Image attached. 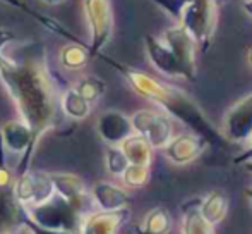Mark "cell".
<instances>
[{"label":"cell","mask_w":252,"mask_h":234,"mask_svg":"<svg viewBox=\"0 0 252 234\" xmlns=\"http://www.w3.org/2000/svg\"><path fill=\"white\" fill-rule=\"evenodd\" d=\"M83 9L86 14L90 28V54L91 57H100L113 35V10L110 0H83Z\"/></svg>","instance_id":"obj_5"},{"label":"cell","mask_w":252,"mask_h":234,"mask_svg":"<svg viewBox=\"0 0 252 234\" xmlns=\"http://www.w3.org/2000/svg\"><path fill=\"white\" fill-rule=\"evenodd\" d=\"M247 59H249V64H251V67H252V48L249 50V54H247Z\"/></svg>","instance_id":"obj_34"},{"label":"cell","mask_w":252,"mask_h":234,"mask_svg":"<svg viewBox=\"0 0 252 234\" xmlns=\"http://www.w3.org/2000/svg\"><path fill=\"white\" fill-rule=\"evenodd\" d=\"M0 79L9 91L21 120L30 126L36 148L41 136L55 126L60 109V93H57L47 62L40 57H26L24 60L7 57L0 66Z\"/></svg>","instance_id":"obj_1"},{"label":"cell","mask_w":252,"mask_h":234,"mask_svg":"<svg viewBox=\"0 0 252 234\" xmlns=\"http://www.w3.org/2000/svg\"><path fill=\"white\" fill-rule=\"evenodd\" d=\"M105 164H106V171L115 177H122L124 172L127 171V167L130 165L127 155L124 154V150L120 147H112L108 145L105 152Z\"/></svg>","instance_id":"obj_24"},{"label":"cell","mask_w":252,"mask_h":234,"mask_svg":"<svg viewBox=\"0 0 252 234\" xmlns=\"http://www.w3.org/2000/svg\"><path fill=\"white\" fill-rule=\"evenodd\" d=\"M40 2L47 3V5H60V3L67 2V0H40Z\"/></svg>","instance_id":"obj_31"},{"label":"cell","mask_w":252,"mask_h":234,"mask_svg":"<svg viewBox=\"0 0 252 234\" xmlns=\"http://www.w3.org/2000/svg\"><path fill=\"white\" fill-rule=\"evenodd\" d=\"M91 196L101 212H119L130 203V195L124 188L108 181H100L91 188Z\"/></svg>","instance_id":"obj_16"},{"label":"cell","mask_w":252,"mask_h":234,"mask_svg":"<svg viewBox=\"0 0 252 234\" xmlns=\"http://www.w3.org/2000/svg\"><path fill=\"white\" fill-rule=\"evenodd\" d=\"M251 160H252V138H251V141H249V145H247L246 150L233 158V162H235V164H239V165H246L247 162H251Z\"/></svg>","instance_id":"obj_29"},{"label":"cell","mask_w":252,"mask_h":234,"mask_svg":"<svg viewBox=\"0 0 252 234\" xmlns=\"http://www.w3.org/2000/svg\"><path fill=\"white\" fill-rule=\"evenodd\" d=\"M230 200L223 190H213L202 198L201 214L211 226H218L228 214Z\"/></svg>","instance_id":"obj_18"},{"label":"cell","mask_w":252,"mask_h":234,"mask_svg":"<svg viewBox=\"0 0 252 234\" xmlns=\"http://www.w3.org/2000/svg\"><path fill=\"white\" fill-rule=\"evenodd\" d=\"M130 210L119 212H91L84 217L79 234H119L120 228L129 221Z\"/></svg>","instance_id":"obj_15"},{"label":"cell","mask_w":252,"mask_h":234,"mask_svg":"<svg viewBox=\"0 0 252 234\" xmlns=\"http://www.w3.org/2000/svg\"><path fill=\"white\" fill-rule=\"evenodd\" d=\"M14 191H16V198L19 200V203L24 208H30L50 200L55 195V186L48 172L28 171L23 176H16Z\"/></svg>","instance_id":"obj_9"},{"label":"cell","mask_w":252,"mask_h":234,"mask_svg":"<svg viewBox=\"0 0 252 234\" xmlns=\"http://www.w3.org/2000/svg\"><path fill=\"white\" fill-rule=\"evenodd\" d=\"M100 57L106 64H110L117 73L122 74L124 79L129 83V86L137 95H141L143 98L158 105L170 117H175L184 126L189 127V131L204 138L211 147H226L228 141L223 136L221 131L213 126V122L206 117L202 109L197 105V102L190 95H187L184 90L173 86V84L165 83V81L158 79V78L151 76V74L144 73V71L134 69L130 66H126V64H120L110 57H105L103 54Z\"/></svg>","instance_id":"obj_2"},{"label":"cell","mask_w":252,"mask_h":234,"mask_svg":"<svg viewBox=\"0 0 252 234\" xmlns=\"http://www.w3.org/2000/svg\"><path fill=\"white\" fill-rule=\"evenodd\" d=\"M150 177H151V167L130 164L129 167H127V171L124 172L122 181H124V186L126 188L139 190V188H144L148 183H150Z\"/></svg>","instance_id":"obj_25"},{"label":"cell","mask_w":252,"mask_h":234,"mask_svg":"<svg viewBox=\"0 0 252 234\" xmlns=\"http://www.w3.org/2000/svg\"><path fill=\"white\" fill-rule=\"evenodd\" d=\"M144 48H146V55L150 59L151 66L158 71L159 74L166 78H184V71L180 67L179 60L172 48L165 43L161 37H155V35H146L144 37ZM186 79V78H184Z\"/></svg>","instance_id":"obj_12"},{"label":"cell","mask_w":252,"mask_h":234,"mask_svg":"<svg viewBox=\"0 0 252 234\" xmlns=\"http://www.w3.org/2000/svg\"><path fill=\"white\" fill-rule=\"evenodd\" d=\"M90 45L83 41H67L59 52V62L67 71H81L90 62Z\"/></svg>","instance_id":"obj_20"},{"label":"cell","mask_w":252,"mask_h":234,"mask_svg":"<svg viewBox=\"0 0 252 234\" xmlns=\"http://www.w3.org/2000/svg\"><path fill=\"white\" fill-rule=\"evenodd\" d=\"M151 2L156 3L158 7H161L166 14H170V16L177 21V23H180L184 9H186L190 0H151Z\"/></svg>","instance_id":"obj_26"},{"label":"cell","mask_w":252,"mask_h":234,"mask_svg":"<svg viewBox=\"0 0 252 234\" xmlns=\"http://www.w3.org/2000/svg\"><path fill=\"white\" fill-rule=\"evenodd\" d=\"M96 131L106 145L120 147L136 131L132 126V119L122 114L120 111H105L96 120Z\"/></svg>","instance_id":"obj_13"},{"label":"cell","mask_w":252,"mask_h":234,"mask_svg":"<svg viewBox=\"0 0 252 234\" xmlns=\"http://www.w3.org/2000/svg\"><path fill=\"white\" fill-rule=\"evenodd\" d=\"M77 91L86 98L90 104H94L103 97V93L106 91V84L105 81L100 79L98 76H84L74 84Z\"/></svg>","instance_id":"obj_23"},{"label":"cell","mask_w":252,"mask_h":234,"mask_svg":"<svg viewBox=\"0 0 252 234\" xmlns=\"http://www.w3.org/2000/svg\"><path fill=\"white\" fill-rule=\"evenodd\" d=\"M120 148H122L124 154L127 155L130 164L151 167L153 152H155V148L151 147V143L144 136L134 133L132 136H129L122 145H120Z\"/></svg>","instance_id":"obj_21"},{"label":"cell","mask_w":252,"mask_h":234,"mask_svg":"<svg viewBox=\"0 0 252 234\" xmlns=\"http://www.w3.org/2000/svg\"><path fill=\"white\" fill-rule=\"evenodd\" d=\"M218 0H190L184 9L180 23L194 37L201 52H208L218 26Z\"/></svg>","instance_id":"obj_4"},{"label":"cell","mask_w":252,"mask_h":234,"mask_svg":"<svg viewBox=\"0 0 252 234\" xmlns=\"http://www.w3.org/2000/svg\"><path fill=\"white\" fill-rule=\"evenodd\" d=\"M7 148H5V141H3V134H2V126H0V167H7Z\"/></svg>","instance_id":"obj_30"},{"label":"cell","mask_w":252,"mask_h":234,"mask_svg":"<svg viewBox=\"0 0 252 234\" xmlns=\"http://www.w3.org/2000/svg\"><path fill=\"white\" fill-rule=\"evenodd\" d=\"M134 131L144 136L155 150H163L173 138L172 119L163 111H137L130 116Z\"/></svg>","instance_id":"obj_7"},{"label":"cell","mask_w":252,"mask_h":234,"mask_svg":"<svg viewBox=\"0 0 252 234\" xmlns=\"http://www.w3.org/2000/svg\"><path fill=\"white\" fill-rule=\"evenodd\" d=\"M221 133L228 143H249L252 138V93L240 98L226 111Z\"/></svg>","instance_id":"obj_10"},{"label":"cell","mask_w":252,"mask_h":234,"mask_svg":"<svg viewBox=\"0 0 252 234\" xmlns=\"http://www.w3.org/2000/svg\"><path fill=\"white\" fill-rule=\"evenodd\" d=\"M173 226L172 214L166 207H155L136 226V234H170Z\"/></svg>","instance_id":"obj_19"},{"label":"cell","mask_w":252,"mask_h":234,"mask_svg":"<svg viewBox=\"0 0 252 234\" xmlns=\"http://www.w3.org/2000/svg\"><path fill=\"white\" fill-rule=\"evenodd\" d=\"M23 228L26 229L30 234H74V233H63V231H52V229L41 228L40 224L33 221V219L28 215V212L24 214V221H23Z\"/></svg>","instance_id":"obj_27"},{"label":"cell","mask_w":252,"mask_h":234,"mask_svg":"<svg viewBox=\"0 0 252 234\" xmlns=\"http://www.w3.org/2000/svg\"><path fill=\"white\" fill-rule=\"evenodd\" d=\"M16 40V35L10 30H5V28H0V66L5 62V55H3V48L10 43V41Z\"/></svg>","instance_id":"obj_28"},{"label":"cell","mask_w":252,"mask_h":234,"mask_svg":"<svg viewBox=\"0 0 252 234\" xmlns=\"http://www.w3.org/2000/svg\"><path fill=\"white\" fill-rule=\"evenodd\" d=\"M161 38L165 40V43L172 48L173 54H175V57L184 71V78H186L187 81L196 79V76H197L196 48H199V47H197L194 37L189 33V30L184 28L182 24H177V26L168 28V30L163 31Z\"/></svg>","instance_id":"obj_8"},{"label":"cell","mask_w":252,"mask_h":234,"mask_svg":"<svg viewBox=\"0 0 252 234\" xmlns=\"http://www.w3.org/2000/svg\"><path fill=\"white\" fill-rule=\"evenodd\" d=\"M208 147H211V145L204 138L192 133V131H189V133H182L173 136L172 141L163 148V154H165V157L172 164L186 165L194 162L196 158H199L202 152Z\"/></svg>","instance_id":"obj_11"},{"label":"cell","mask_w":252,"mask_h":234,"mask_svg":"<svg viewBox=\"0 0 252 234\" xmlns=\"http://www.w3.org/2000/svg\"><path fill=\"white\" fill-rule=\"evenodd\" d=\"M244 193H246V196L252 201V186H247L246 190H244Z\"/></svg>","instance_id":"obj_33"},{"label":"cell","mask_w":252,"mask_h":234,"mask_svg":"<svg viewBox=\"0 0 252 234\" xmlns=\"http://www.w3.org/2000/svg\"><path fill=\"white\" fill-rule=\"evenodd\" d=\"M246 169H247V171H251V172H252V160H251V162H247V164H246Z\"/></svg>","instance_id":"obj_35"},{"label":"cell","mask_w":252,"mask_h":234,"mask_svg":"<svg viewBox=\"0 0 252 234\" xmlns=\"http://www.w3.org/2000/svg\"><path fill=\"white\" fill-rule=\"evenodd\" d=\"M50 176L53 186H55V193L60 195L69 203H72L84 215H88L86 210L90 208L93 196H91V191H88L84 181L79 176L65 174V172H53V174L50 172Z\"/></svg>","instance_id":"obj_14"},{"label":"cell","mask_w":252,"mask_h":234,"mask_svg":"<svg viewBox=\"0 0 252 234\" xmlns=\"http://www.w3.org/2000/svg\"><path fill=\"white\" fill-rule=\"evenodd\" d=\"M26 212L41 228L74 234L81 233V226H83V221L86 217L83 212L77 210L72 203L63 200L57 193L48 201H45V203L26 208Z\"/></svg>","instance_id":"obj_3"},{"label":"cell","mask_w":252,"mask_h":234,"mask_svg":"<svg viewBox=\"0 0 252 234\" xmlns=\"http://www.w3.org/2000/svg\"><path fill=\"white\" fill-rule=\"evenodd\" d=\"M91 105L74 86H69L60 93V111L69 119L83 120L90 116Z\"/></svg>","instance_id":"obj_22"},{"label":"cell","mask_w":252,"mask_h":234,"mask_svg":"<svg viewBox=\"0 0 252 234\" xmlns=\"http://www.w3.org/2000/svg\"><path fill=\"white\" fill-rule=\"evenodd\" d=\"M244 9H246V12L252 17V0H246V3H244Z\"/></svg>","instance_id":"obj_32"},{"label":"cell","mask_w":252,"mask_h":234,"mask_svg":"<svg viewBox=\"0 0 252 234\" xmlns=\"http://www.w3.org/2000/svg\"><path fill=\"white\" fill-rule=\"evenodd\" d=\"M202 198H190L182 205V234H215L211 226L201 214Z\"/></svg>","instance_id":"obj_17"},{"label":"cell","mask_w":252,"mask_h":234,"mask_svg":"<svg viewBox=\"0 0 252 234\" xmlns=\"http://www.w3.org/2000/svg\"><path fill=\"white\" fill-rule=\"evenodd\" d=\"M14 184L16 172L0 167V234H16L26 214V208L16 198Z\"/></svg>","instance_id":"obj_6"}]
</instances>
